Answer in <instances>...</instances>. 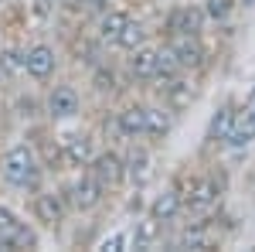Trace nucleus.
<instances>
[{"label":"nucleus","instance_id":"1","mask_svg":"<svg viewBox=\"0 0 255 252\" xmlns=\"http://www.w3.org/2000/svg\"><path fill=\"white\" fill-rule=\"evenodd\" d=\"M0 171H3V181L14 184V188H38L41 181V164H38V154L27 147V143H17L10 147L3 160H0Z\"/></svg>","mask_w":255,"mask_h":252},{"label":"nucleus","instance_id":"2","mask_svg":"<svg viewBox=\"0 0 255 252\" xmlns=\"http://www.w3.org/2000/svg\"><path fill=\"white\" fill-rule=\"evenodd\" d=\"M201 31H204V10L194 7V3L174 7L167 14V34L170 38H197Z\"/></svg>","mask_w":255,"mask_h":252},{"label":"nucleus","instance_id":"3","mask_svg":"<svg viewBox=\"0 0 255 252\" xmlns=\"http://www.w3.org/2000/svg\"><path fill=\"white\" fill-rule=\"evenodd\" d=\"M218 198H221V188H218L215 177H191L184 205H187V212H194V215H208L218 205Z\"/></svg>","mask_w":255,"mask_h":252},{"label":"nucleus","instance_id":"4","mask_svg":"<svg viewBox=\"0 0 255 252\" xmlns=\"http://www.w3.org/2000/svg\"><path fill=\"white\" fill-rule=\"evenodd\" d=\"M102 191H106V184H102L96 174H82L79 181L68 188V201H72L79 212H92L99 201H102Z\"/></svg>","mask_w":255,"mask_h":252},{"label":"nucleus","instance_id":"5","mask_svg":"<svg viewBox=\"0 0 255 252\" xmlns=\"http://www.w3.org/2000/svg\"><path fill=\"white\" fill-rule=\"evenodd\" d=\"M170 51H174L180 72L204 68V61H208V51H204V44H201L197 38H174V41H170Z\"/></svg>","mask_w":255,"mask_h":252},{"label":"nucleus","instance_id":"6","mask_svg":"<svg viewBox=\"0 0 255 252\" xmlns=\"http://www.w3.org/2000/svg\"><path fill=\"white\" fill-rule=\"evenodd\" d=\"M89 164H92V174H96L106 188H116L119 181L126 177V164H123V157H119L116 150H102V154H96Z\"/></svg>","mask_w":255,"mask_h":252},{"label":"nucleus","instance_id":"7","mask_svg":"<svg viewBox=\"0 0 255 252\" xmlns=\"http://www.w3.org/2000/svg\"><path fill=\"white\" fill-rule=\"evenodd\" d=\"M55 48H48V44H34V48H27L24 51V72L31 78H51L55 75Z\"/></svg>","mask_w":255,"mask_h":252},{"label":"nucleus","instance_id":"8","mask_svg":"<svg viewBox=\"0 0 255 252\" xmlns=\"http://www.w3.org/2000/svg\"><path fill=\"white\" fill-rule=\"evenodd\" d=\"M79 109H82V99L72 85H55L51 89V96H48V116L72 119V116H79Z\"/></svg>","mask_w":255,"mask_h":252},{"label":"nucleus","instance_id":"9","mask_svg":"<svg viewBox=\"0 0 255 252\" xmlns=\"http://www.w3.org/2000/svg\"><path fill=\"white\" fill-rule=\"evenodd\" d=\"M34 215H38V222H44L48 229H58L61 222H65V198L55 191H41L34 198Z\"/></svg>","mask_w":255,"mask_h":252},{"label":"nucleus","instance_id":"10","mask_svg":"<svg viewBox=\"0 0 255 252\" xmlns=\"http://www.w3.org/2000/svg\"><path fill=\"white\" fill-rule=\"evenodd\" d=\"M116 123H119V133L136 140V136L146 133V106H126L123 113H116Z\"/></svg>","mask_w":255,"mask_h":252},{"label":"nucleus","instance_id":"11","mask_svg":"<svg viewBox=\"0 0 255 252\" xmlns=\"http://www.w3.org/2000/svg\"><path fill=\"white\" fill-rule=\"evenodd\" d=\"M180 208H184V198H180V191H177V188H167L163 194H157V198H153L150 215H153V218H160V222H174L177 215H180Z\"/></svg>","mask_w":255,"mask_h":252},{"label":"nucleus","instance_id":"12","mask_svg":"<svg viewBox=\"0 0 255 252\" xmlns=\"http://www.w3.org/2000/svg\"><path fill=\"white\" fill-rule=\"evenodd\" d=\"M157 55H160V48L139 44L133 51V58H129V72L136 78H157Z\"/></svg>","mask_w":255,"mask_h":252},{"label":"nucleus","instance_id":"13","mask_svg":"<svg viewBox=\"0 0 255 252\" xmlns=\"http://www.w3.org/2000/svg\"><path fill=\"white\" fill-rule=\"evenodd\" d=\"M65 157H68V164H75V167H85V164L92 160V140H89L85 133L65 136Z\"/></svg>","mask_w":255,"mask_h":252},{"label":"nucleus","instance_id":"14","mask_svg":"<svg viewBox=\"0 0 255 252\" xmlns=\"http://www.w3.org/2000/svg\"><path fill=\"white\" fill-rule=\"evenodd\" d=\"M160 235H163V229H160V218H139L136 229H133V246L136 249H153L160 242Z\"/></svg>","mask_w":255,"mask_h":252},{"label":"nucleus","instance_id":"15","mask_svg":"<svg viewBox=\"0 0 255 252\" xmlns=\"http://www.w3.org/2000/svg\"><path fill=\"white\" fill-rule=\"evenodd\" d=\"M235 106L232 102H225L221 109H218L215 116H211V126H208V140H228L232 133V126H235Z\"/></svg>","mask_w":255,"mask_h":252},{"label":"nucleus","instance_id":"16","mask_svg":"<svg viewBox=\"0 0 255 252\" xmlns=\"http://www.w3.org/2000/svg\"><path fill=\"white\" fill-rule=\"evenodd\" d=\"M255 140V116L252 113H238L235 116V126H232V133L225 143H232V147H249Z\"/></svg>","mask_w":255,"mask_h":252},{"label":"nucleus","instance_id":"17","mask_svg":"<svg viewBox=\"0 0 255 252\" xmlns=\"http://www.w3.org/2000/svg\"><path fill=\"white\" fill-rule=\"evenodd\" d=\"M170 133V106H150L146 109V136L163 140Z\"/></svg>","mask_w":255,"mask_h":252},{"label":"nucleus","instance_id":"18","mask_svg":"<svg viewBox=\"0 0 255 252\" xmlns=\"http://www.w3.org/2000/svg\"><path fill=\"white\" fill-rule=\"evenodd\" d=\"M123 164H126V174L133 177L136 184H143V181L150 177V154H146V147H133Z\"/></svg>","mask_w":255,"mask_h":252},{"label":"nucleus","instance_id":"19","mask_svg":"<svg viewBox=\"0 0 255 252\" xmlns=\"http://www.w3.org/2000/svg\"><path fill=\"white\" fill-rule=\"evenodd\" d=\"M129 24V17L123 10H102V20H99V38L102 41H116L119 31Z\"/></svg>","mask_w":255,"mask_h":252},{"label":"nucleus","instance_id":"20","mask_svg":"<svg viewBox=\"0 0 255 252\" xmlns=\"http://www.w3.org/2000/svg\"><path fill=\"white\" fill-rule=\"evenodd\" d=\"M143 41H146V31H143V24H133V20H129V24L119 31L116 44H119V48H126V51H136Z\"/></svg>","mask_w":255,"mask_h":252},{"label":"nucleus","instance_id":"21","mask_svg":"<svg viewBox=\"0 0 255 252\" xmlns=\"http://www.w3.org/2000/svg\"><path fill=\"white\" fill-rule=\"evenodd\" d=\"M20 225H24V222H20V218L10 212V208H0V242H3V246L14 239V232H17Z\"/></svg>","mask_w":255,"mask_h":252},{"label":"nucleus","instance_id":"22","mask_svg":"<svg viewBox=\"0 0 255 252\" xmlns=\"http://www.w3.org/2000/svg\"><path fill=\"white\" fill-rule=\"evenodd\" d=\"M228 14H232V0H204V17L228 20Z\"/></svg>","mask_w":255,"mask_h":252},{"label":"nucleus","instance_id":"23","mask_svg":"<svg viewBox=\"0 0 255 252\" xmlns=\"http://www.w3.org/2000/svg\"><path fill=\"white\" fill-rule=\"evenodd\" d=\"M92 82H96L99 92H113V89H116V72H113L109 65H99L96 75H92Z\"/></svg>","mask_w":255,"mask_h":252},{"label":"nucleus","instance_id":"24","mask_svg":"<svg viewBox=\"0 0 255 252\" xmlns=\"http://www.w3.org/2000/svg\"><path fill=\"white\" fill-rule=\"evenodd\" d=\"M123 246H126V232H113L109 239L99 242V249H102V252H119Z\"/></svg>","mask_w":255,"mask_h":252},{"label":"nucleus","instance_id":"25","mask_svg":"<svg viewBox=\"0 0 255 252\" xmlns=\"http://www.w3.org/2000/svg\"><path fill=\"white\" fill-rule=\"evenodd\" d=\"M75 7H89V10H106V0H75Z\"/></svg>","mask_w":255,"mask_h":252},{"label":"nucleus","instance_id":"26","mask_svg":"<svg viewBox=\"0 0 255 252\" xmlns=\"http://www.w3.org/2000/svg\"><path fill=\"white\" fill-rule=\"evenodd\" d=\"M34 109H38L34 99H20V113H24V116H34Z\"/></svg>","mask_w":255,"mask_h":252},{"label":"nucleus","instance_id":"27","mask_svg":"<svg viewBox=\"0 0 255 252\" xmlns=\"http://www.w3.org/2000/svg\"><path fill=\"white\" fill-rule=\"evenodd\" d=\"M0 82H3V68H0Z\"/></svg>","mask_w":255,"mask_h":252},{"label":"nucleus","instance_id":"28","mask_svg":"<svg viewBox=\"0 0 255 252\" xmlns=\"http://www.w3.org/2000/svg\"><path fill=\"white\" fill-rule=\"evenodd\" d=\"M252 116H255V109H252Z\"/></svg>","mask_w":255,"mask_h":252}]
</instances>
